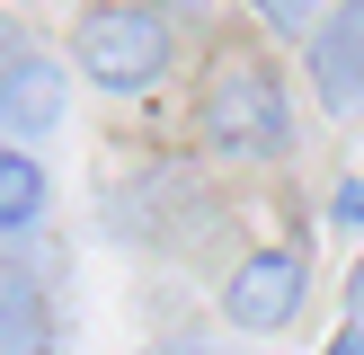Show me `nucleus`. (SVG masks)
<instances>
[{
    "mask_svg": "<svg viewBox=\"0 0 364 355\" xmlns=\"http://www.w3.org/2000/svg\"><path fill=\"white\" fill-rule=\"evenodd\" d=\"M205 133L223 151H240V160L284 151V89H276V71L258 53H240V45L213 53V71H205Z\"/></svg>",
    "mask_w": 364,
    "mask_h": 355,
    "instance_id": "1",
    "label": "nucleus"
},
{
    "mask_svg": "<svg viewBox=\"0 0 364 355\" xmlns=\"http://www.w3.org/2000/svg\"><path fill=\"white\" fill-rule=\"evenodd\" d=\"M71 45H80V71L98 89H151L160 71H169V27H160L151 9H116V0H107V9H89L80 18V36H71Z\"/></svg>",
    "mask_w": 364,
    "mask_h": 355,
    "instance_id": "2",
    "label": "nucleus"
},
{
    "mask_svg": "<svg viewBox=\"0 0 364 355\" xmlns=\"http://www.w3.org/2000/svg\"><path fill=\"white\" fill-rule=\"evenodd\" d=\"M294 311H302V258L294 248H258V258L223 284V320L231 329H284Z\"/></svg>",
    "mask_w": 364,
    "mask_h": 355,
    "instance_id": "3",
    "label": "nucleus"
},
{
    "mask_svg": "<svg viewBox=\"0 0 364 355\" xmlns=\"http://www.w3.org/2000/svg\"><path fill=\"white\" fill-rule=\"evenodd\" d=\"M311 80H320L329 106H364V18H355V0L311 36Z\"/></svg>",
    "mask_w": 364,
    "mask_h": 355,
    "instance_id": "4",
    "label": "nucleus"
},
{
    "mask_svg": "<svg viewBox=\"0 0 364 355\" xmlns=\"http://www.w3.org/2000/svg\"><path fill=\"white\" fill-rule=\"evenodd\" d=\"M9 133L27 142V133H45V124H63V71L45 62L36 45H9Z\"/></svg>",
    "mask_w": 364,
    "mask_h": 355,
    "instance_id": "5",
    "label": "nucleus"
},
{
    "mask_svg": "<svg viewBox=\"0 0 364 355\" xmlns=\"http://www.w3.org/2000/svg\"><path fill=\"white\" fill-rule=\"evenodd\" d=\"M36 204H45V169L27 160V142H18L9 160H0V222L9 231H27L36 222Z\"/></svg>",
    "mask_w": 364,
    "mask_h": 355,
    "instance_id": "6",
    "label": "nucleus"
},
{
    "mask_svg": "<svg viewBox=\"0 0 364 355\" xmlns=\"http://www.w3.org/2000/svg\"><path fill=\"white\" fill-rule=\"evenodd\" d=\"M329 213H338L347 231H364V187H338V204H329Z\"/></svg>",
    "mask_w": 364,
    "mask_h": 355,
    "instance_id": "7",
    "label": "nucleus"
},
{
    "mask_svg": "<svg viewBox=\"0 0 364 355\" xmlns=\"http://www.w3.org/2000/svg\"><path fill=\"white\" fill-rule=\"evenodd\" d=\"M329 355H364V329H347V337H338V346Z\"/></svg>",
    "mask_w": 364,
    "mask_h": 355,
    "instance_id": "8",
    "label": "nucleus"
},
{
    "mask_svg": "<svg viewBox=\"0 0 364 355\" xmlns=\"http://www.w3.org/2000/svg\"><path fill=\"white\" fill-rule=\"evenodd\" d=\"M355 18H364V0H355Z\"/></svg>",
    "mask_w": 364,
    "mask_h": 355,
    "instance_id": "9",
    "label": "nucleus"
}]
</instances>
